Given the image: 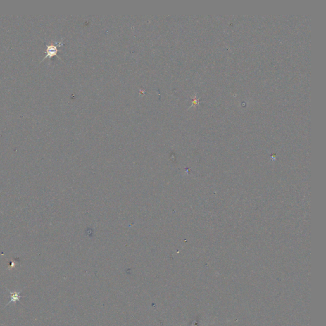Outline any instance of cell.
<instances>
[{
    "mask_svg": "<svg viewBox=\"0 0 326 326\" xmlns=\"http://www.w3.org/2000/svg\"><path fill=\"white\" fill-rule=\"evenodd\" d=\"M63 45V42H57L55 44H46V56L42 61H44L46 58H51V57L57 56V52H58V46H61Z\"/></svg>",
    "mask_w": 326,
    "mask_h": 326,
    "instance_id": "obj_1",
    "label": "cell"
},
{
    "mask_svg": "<svg viewBox=\"0 0 326 326\" xmlns=\"http://www.w3.org/2000/svg\"><path fill=\"white\" fill-rule=\"evenodd\" d=\"M8 291L9 292V293L10 294V295H11V299H10V301L6 304V306H8L9 304L12 303H16L17 301H19L20 298H21V296H20V292L21 291L19 292H17V291H14V292H11L8 289Z\"/></svg>",
    "mask_w": 326,
    "mask_h": 326,
    "instance_id": "obj_2",
    "label": "cell"
}]
</instances>
